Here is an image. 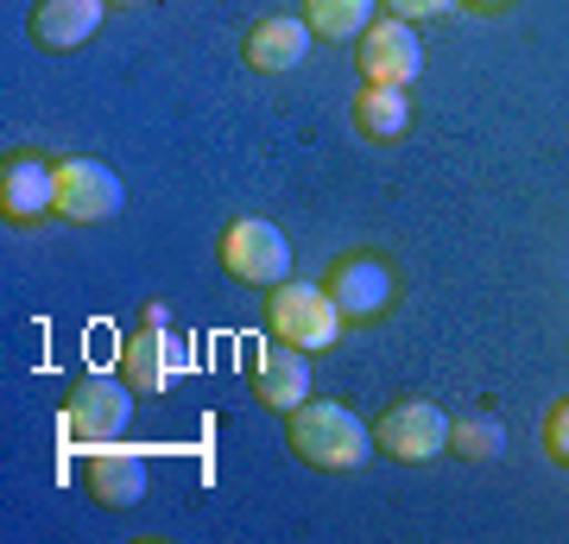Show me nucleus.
Wrapping results in <instances>:
<instances>
[{
    "label": "nucleus",
    "mask_w": 569,
    "mask_h": 544,
    "mask_svg": "<svg viewBox=\"0 0 569 544\" xmlns=\"http://www.w3.org/2000/svg\"><path fill=\"white\" fill-rule=\"evenodd\" d=\"M284 437H291L298 463L323 468V475H355V468H367V449H373V431L342 399H317V405L305 399L284 424Z\"/></svg>",
    "instance_id": "1"
},
{
    "label": "nucleus",
    "mask_w": 569,
    "mask_h": 544,
    "mask_svg": "<svg viewBox=\"0 0 569 544\" xmlns=\"http://www.w3.org/2000/svg\"><path fill=\"white\" fill-rule=\"evenodd\" d=\"M266 323H272V336H279V343L305 348V355H323V348L342 336V310H336V298H329V285H317V279L272 285Z\"/></svg>",
    "instance_id": "2"
},
{
    "label": "nucleus",
    "mask_w": 569,
    "mask_h": 544,
    "mask_svg": "<svg viewBox=\"0 0 569 544\" xmlns=\"http://www.w3.org/2000/svg\"><path fill=\"white\" fill-rule=\"evenodd\" d=\"M127 424H133V380H114V374H89V380L70 386L63 399V431L77 444H121Z\"/></svg>",
    "instance_id": "3"
},
{
    "label": "nucleus",
    "mask_w": 569,
    "mask_h": 544,
    "mask_svg": "<svg viewBox=\"0 0 569 544\" xmlns=\"http://www.w3.org/2000/svg\"><path fill=\"white\" fill-rule=\"evenodd\" d=\"M222 273L241 285H272L291 279V241H284L279 222H266V216H241V222L222 228Z\"/></svg>",
    "instance_id": "4"
},
{
    "label": "nucleus",
    "mask_w": 569,
    "mask_h": 544,
    "mask_svg": "<svg viewBox=\"0 0 569 544\" xmlns=\"http://www.w3.org/2000/svg\"><path fill=\"white\" fill-rule=\"evenodd\" d=\"M373 449L392 463H430L449 449V412L437 399H399L373 424Z\"/></svg>",
    "instance_id": "5"
},
{
    "label": "nucleus",
    "mask_w": 569,
    "mask_h": 544,
    "mask_svg": "<svg viewBox=\"0 0 569 544\" xmlns=\"http://www.w3.org/2000/svg\"><path fill=\"white\" fill-rule=\"evenodd\" d=\"M329 298L342 310V323H380L399 298V279H392V266L380 254H342L336 273H329Z\"/></svg>",
    "instance_id": "6"
},
{
    "label": "nucleus",
    "mask_w": 569,
    "mask_h": 544,
    "mask_svg": "<svg viewBox=\"0 0 569 544\" xmlns=\"http://www.w3.org/2000/svg\"><path fill=\"white\" fill-rule=\"evenodd\" d=\"M121 209H127V190L102 159H63L58 165V216L63 222H77V228L114 222Z\"/></svg>",
    "instance_id": "7"
},
{
    "label": "nucleus",
    "mask_w": 569,
    "mask_h": 544,
    "mask_svg": "<svg viewBox=\"0 0 569 544\" xmlns=\"http://www.w3.org/2000/svg\"><path fill=\"white\" fill-rule=\"evenodd\" d=\"M361 82H392V89H411L425 77V44H418V26L411 20H373L361 32Z\"/></svg>",
    "instance_id": "8"
},
{
    "label": "nucleus",
    "mask_w": 569,
    "mask_h": 544,
    "mask_svg": "<svg viewBox=\"0 0 569 544\" xmlns=\"http://www.w3.org/2000/svg\"><path fill=\"white\" fill-rule=\"evenodd\" d=\"M121 374L133 380V393H164L190 374V343L178 329H140L121 343Z\"/></svg>",
    "instance_id": "9"
},
{
    "label": "nucleus",
    "mask_w": 569,
    "mask_h": 544,
    "mask_svg": "<svg viewBox=\"0 0 569 544\" xmlns=\"http://www.w3.org/2000/svg\"><path fill=\"white\" fill-rule=\"evenodd\" d=\"M0 216H7V222H39V216H58V165L26 159V152L0 165Z\"/></svg>",
    "instance_id": "10"
},
{
    "label": "nucleus",
    "mask_w": 569,
    "mask_h": 544,
    "mask_svg": "<svg viewBox=\"0 0 569 544\" xmlns=\"http://www.w3.org/2000/svg\"><path fill=\"white\" fill-rule=\"evenodd\" d=\"M253 393H260V405H272V412L291 418V412L310 399V355L272 336V348L253 355Z\"/></svg>",
    "instance_id": "11"
},
{
    "label": "nucleus",
    "mask_w": 569,
    "mask_h": 544,
    "mask_svg": "<svg viewBox=\"0 0 569 544\" xmlns=\"http://www.w3.org/2000/svg\"><path fill=\"white\" fill-rule=\"evenodd\" d=\"M102 13H108V0H39L32 7V39L44 51H77V44L96 39Z\"/></svg>",
    "instance_id": "12"
},
{
    "label": "nucleus",
    "mask_w": 569,
    "mask_h": 544,
    "mask_svg": "<svg viewBox=\"0 0 569 544\" xmlns=\"http://www.w3.org/2000/svg\"><path fill=\"white\" fill-rule=\"evenodd\" d=\"M310 20H260L253 32H247V63L260 70V77H284V70H298V63L310 58Z\"/></svg>",
    "instance_id": "13"
},
{
    "label": "nucleus",
    "mask_w": 569,
    "mask_h": 544,
    "mask_svg": "<svg viewBox=\"0 0 569 544\" xmlns=\"http://www.w3.org/2000/svg\"><path fill=\"white\" fill-rule=\"evenodd\" d=\"M89 494L108 513H133L146 501V463L114 444H102V456H89Z\"/></svg>",
    "instance_id": "14"
},
{
    "label": "nucleus",
    "mask_w": 569,
    "mask_h": 544,
    "mask_svg": "<svg viewBox=\"0 0 569 544\" xmlns=\"http://www.w3.org/2000/svg\"><path fill=\"white\" fill-rule=\"evenodd\" d=\"M355 127H361L367 140H399L411 127V96L392 89V82H361V96H355Z\"/></svg>",
    "instance_id": "15"
},
{
    "label": "nucleus",
    "mask_w": 569,
    "mask_h": 544,
    "mask_svg": "<svg viewBox=\"0 0 569 544\" xmlns=\"http://www.w3.org/2000/svg\"><path fill=\"white\" fill-rule=\"evenodd\" d=\"M305 20L317 39L342 44V39H361L373 26V0H305Z\"/></svg>",
    "instance_id": "16"
},
{
    "label": "nucleus",
    "mask_w": 569,
    "mask_h": 544,
    "mask_svg": "<svg viewBox=\"0 0 569 544\" xmlns=\"http://www.w3.org/2000/svg\"><path fill=\"white\" fill-rule=\"evenodd\" d=\"M449 449L462 463H493L507 449V431H500V418H462V424H449Z\"/></svg>",
    "instance_id": "17"
},
{
    "label": "nucleus",
    "mask_w": 569,
    "mask_h": 544,
    "mask_svg": "<svg viewBox=\"0 0 569 544\" xmlns=\"http://www.w3.org/2000/svg\"><path fill=\"white\" fill-rule=\"evenodd\" d=\"M545 449H550V463H563V468H569V399L550 405V418H545Z\"/></svg>",
    "instance_id": "18"
},
{
    "label": "nucleus",
    "mask_w": 569,
    "mask_h": 544,
    "mask_svg": "<svg viewBox=\"0 0 569 544\" xmlns=\"http://www.w3.org/2000/svg\"><path fill=\"white\" fill-rule=\"evenodd\" d=\"M449 7H462V0H387L392 20H437V13H449Z\"/></svg>",
    "instance_id": "19"
},
{
    "label": "nucleus",
    "mask_w": 569,
    "mask_h": 544,
    "mask_svg": "<svg viewBox=\"0 0 569 544\" xmlns=\"http://www.w3.org/2000/svg\"><path fill=\"white\" fill-rule=\"evenodd\" d=\"M146 329H171V310H164V298L146 304Z\"/></svg>",
    "instance_id": "20"
},
{
    "label": "nucleus",
    "mask_w": 569,
    "mask_h": 544,
    "mask_svg": "<svg viewBox=\"0 0 569 544\" xmlns=\"http://www.w3.org/2000/svg\"><path fill=\"white\" fill-rule=\"evenodd\" d=\"M462 7H475V13H500V7H512V0H462Z\"/></svg>",
    "instance_id": "21"
},
{
    "label": "nucleus",
    "mask_w": 569,
    "mask_h": 544,
    "mask_svg": "<svg viewBox=\"0 0 569 544\" xmlns=\"http://www.w3.org/2000/svg\"><path fill=\"white\" fill-rule=\"evenodd\" d=\"M108 7H146V0H108Z\"/></svg>",
    "instance_id": "22"
}]
</instances>
